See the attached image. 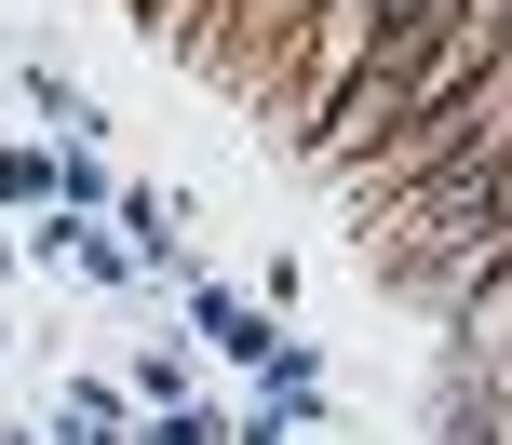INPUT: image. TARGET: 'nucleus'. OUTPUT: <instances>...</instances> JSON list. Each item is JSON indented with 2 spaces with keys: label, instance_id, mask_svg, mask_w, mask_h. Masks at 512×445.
<instances>
[{
  "label": "nucleus",
  "instance_id": "nucleus-1",
  "mask_svg": "<svg viewBox=\"0 0 512 445\" xmlns=\"http://www.w3.org/2000/svg\"><path fill=\"white\" fill-rule=\"evenodd\" d=\"M432 14H445V0H324V14L297 27V54H283V68H297V95H310V122H324V108L378 68V54H418V41H432Z\"/></svg>",
  "mask_w": 512,
  "mask_h": 445
},
{
  "label": "nucleus",
  "instance_id": "nucleus-2",
  "mask_svg": "<svg viewBox=\"0 0 512 445\" xmlns=\"http://www.w3.org/2000/svg\"><path fill=\"white\" fill-rule=\"evenodd\" d=\"M189 311H203V338H216V351H243V365H270V351H283L270 324L243 311V297H189Z\"/></svg>",
  "mask_w": 512,
  "mask_h": 445
},
{
  "label": "nucleus",
  "instance_id": "nucleus-3",
  "mask_svg": "<svg viewBox=\"0 0 512 445\" xmlns=\"http://www.w3.org/2000/svg\"><path fill=\"white\" fill-rule=\"evenodd\" d=\"M54 189H68V176H54L41 149H0V203H54Z\"/></svg>",
  "mask_w": 512,
  "mask_h": 445
}]
</instances>
